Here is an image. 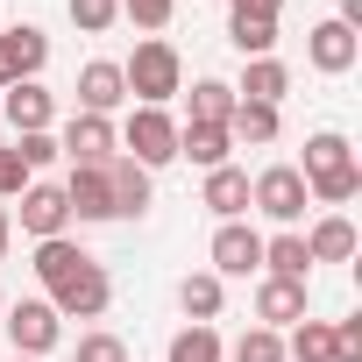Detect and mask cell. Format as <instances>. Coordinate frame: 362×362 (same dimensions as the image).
<instances>
[{
	"label": "cell",
	"instance_id": "5",
	"mask_svg": "<svg viewBox=\"0 0 362 362\" xmlns=\"http://www.w3.org/2000/svg\"><path fill=\"white\" fill-rule=\"evenodd\" d=\"M107 298H114V284H107L100 256H86L71 277H57V284H50V305H57V320H100V313H107Z\"/></svg>",
	"mask_w": 362,
	"mask_h": 362
},
{
	"label": "cell",
	"instance_id": "12",
	"mask_svg": "<svg viewBox=\"0 0 362 362\" xmlns=\"http://www.w3.org/2000/svg\"><path fill=\"white\" fill-rule=\"evenodd\" d=\"M0 114L15 121V135H50V121H57V100H50V86L22 78V86H8V93H0Z\"/></svg>",
	"mask_w": 362,
	"mask_h": 362
},
{
	"label": "cell",
	"instance_id": "26",
	"mask_svg": "<svg viewBox=\"0 0 362 362\" xmlns=\"http://www.w3.org/2000/svg\"><path fill=\"white\" fill-rule=\"evenodd\" d=\"M163 362H228V348H221L214 327H185V334H170Z\"/></svg>",
	"mask_w": 362,
	"mask_h": 362
},
{
	"label": "cell",
	"instance_id": "7",
	"mask_svg": "<svg viewBox=\"0 0 362 362\" xmlns=\"http://www.w3.org/2000/svg\"><path fill=\"white\" fill-rule=\"evenodd\" d=\"M57 156H71V163H107V156H121V135H114V121L107 114H71L64 121V135H57Z\"/></svg>",
	"mask_w": 362,
	"mask_h": 362
},
{
	"label": "cell",
	"instance_id": "4",
	"mask_svg": "<svg viewBox=\"0 0 362 362\" xmlns=\"http://www.w3.org/2000/svg\"><path fill=\"white\" fill-rule=\"evenodd\" d=\"M249 206L270 214L277 228H298V221H305V177H298V163H270V170H256V177H249Z\"/></svg>",
	"mask_w": 362,
	"mask_h": 362
},
{
	"label": "cell",
	"instance_id": "24",
	"mask_svg": "<svg viewBox=\"0 0 362 362\" xmlns=\"http://www.w3.org/2000/svg\"><path fill=\"white\" fill-rule=\"evenodd\" d=\"M192 121H206V128H228V114H235V86L228 78H192Z\"/></svg>",
	"mask_w": 362,
	"mask_h": 362
},
{
	"label": "cell",
	"instance_id": "9",
	"mask_svg": "<svg viewBox=\"0 0 362 362\" xmlns=\"http://www.w3.org/2000/svg\"><path fill=\"white\" fill-rule=\"evenodd\" d=\"M50 64V36L36 22H15V29H0V86H22Z\"/></svg>",
	"mask_w": 362,
	"mask_h": 362
},
{
	"label": "cell",
	"instance_id": "22",
	"mask_svg": "<svg viewBox=\"0 0 362 362\" xmlns=\"http://www.w3.org/2000/svg\"><path fill=\"white\" fill-rule=\"evenodd\" d=\"M221 298H228V291H221V277H214V270H199V277L177 284V305H185V320H192V327H214V320H221Z\"/></svg>",
	"mask_w": 362,
	"mask_h": 362
},
{
	"label": "cell",
	"instance_id": "19",
	"mask_svg": "<svg viewBox=\"0 0 362 362\" xmlns=\"http://www.w3.org/2000/svg\"><path fill=\"white\" fill-rule=\"evenodd\" d=\"M305 256H313V263H348V256H355V221H348V214H320V221L305 228Z\"/></svg>",
	"mask_w": 362,
	"mask_h": 362
},
{
	"label": "cell",
	"instance_id": "15",
	"mask_svg": "<svg viewBox=\"0 0 362 362\" xmlns=\"http://www.w3.org/2000/svg\"><path fill=\"white\" fill-rule=\"evenodd\" d=\"M64 206H71V221H114V192H107V170L93 163H71V177H64Z\"/></svg>",
	"mask_w": 362,
	"mask_h": 362
},
{
	"label": "cell",
	"instance_id": "17",
	"mask_svg": "<svg viewBox=\"0 0 362 362\" xmlns=\"http://www.w3.org/2000/svg\"><path fill=\"white\" fill-rule=\"evenodd\" d=\"M214 221H242L249 214V170H235V163H221V170H206V199H199Z\"/></svg>",
	"mask_w": 362,
	"mask_h": 362
},
{
	"label": "cell",
	"instance_id": "27",
	"mask_svg": "<svg viewBox=\"0 0 362 362\" xmlns=\"http://www.w3.org/2000/svg\"><path fill=\"white\" fill-rule=\"evenodd\" d=\"M78 263H86V249H78L71 235H57V242H36V277H43V291H50L57 277H71Z\"/></svg>",
	"mask_w": 362,
	"mask_h": 362
},
{
	"label": "cell",
	"instance_id": "3",
	"mask_svg": "<svg viewBox=\"0 0 362 362\" xmlns=\"http://www.w3.org/2000/svg\"><path fill=\"white\" fill-rule=\"evenodd\" d=\"M114 135H121V156H135L142 170L177 163V121H170L163 107H135V114H128V128H114Z\"/></svg>",
	"mask_w": 362,
	"mask_h": 362
},
{
	"label": "cell",
	"instance_id": "13",
	"mask_svg": "<svg viewBox=\"0 0 362 362\" xmlns=\"http://www.w3.org/2000/svg\"><path fill=\"white\" fill-rule=\"evenodd\" d=\"M64 228H71L64 185H29V192H22V235H36V242H57Z\"/></svg>",
	"mask_w": 362,
	"mask_h": 362
},
{
	"label": "cell",
	"instance_id": "1",
	"mask_svg": "<svg viewBox=\"0 0 362 362\" xmlns=\"http://www.w3.org/2000/svg\"><path fill=\"white\" fill-rule=\"evenodd\" d=\"M298 177H305V199H320V206H348V199L362 192L355 142H348L341 128H320V135H305V163H298Z\"/></svg>",
	"mask_w": 362,
	"mask_h": 362
},
{
	"label": "cell",
	"instance_id": "30",
	"mask_svg": "<svg viewBox=\"0 0 362 362\" xmlns=\"http://www.w3.org/2000/svg\"><path fill=\"white\" fill-rule=\"evenodd\" d=\"M29 185H36V170L22 163V149H15V142H0V206H8V199H22Z\"/></svg>",
	"mask_w": 362,
	"mask_h": 362
},
{
	"label": "cell",
	"instance_id": "11",
	"mask_svg": "<svg viewBox=\"0 0 362 362\" xmlns=\"http://www.w3.org/2000/svg\"><path fill=\"white\" fill-rule=\"evenodd\" d=\"M100 170H107V192H114V221H142V214H149V199H156L149 170H142L135 156H107Z\"/></svg>",
	"mask_w": 362,
	"mask_h": 362
},
{
	"label": "cell",
	"instance_id": "18",
	"mask_svg": "<svg viewBox=\"0 0 362 362\" xmlns=\"http://www.w3.org/2000/svg\"><path fill=\"white\" fill-rule=\"evenodd\" d=\"M228 149H235V135H228V128L177 121V156H185V163H199V170H221V163H228Z\"/></svg>",
	"mask_w": 362,
	"mask_h": 362
},
{
	"label": "cell",
	"instance_id": "37",
	"mask_svg": "<svg viewBox=\"0 0 362 362\" xmlns=\"http://www.w3.org/2000/svg\"><path fill=\"white\" fill-rule=\"evenodd\" d=\"M8 242H15V214L0 206V256H8Z\"/></svg>",
	"mask_w": 362,
	"mask_h": 362
},
{
	"label": "cell",
	"instance_id": "16",
	"mask_svg": "<svg viewBox=\"0 0 362 362\" xmlns=\"http://www.w3.org/2000/svg\"><path fill=\"white\" fill-rule=\"evenodd\" d=\"M128 100V78H121V64H107V57H93L86 71H78V114H107L114 121V107Z\"/></svg>",
	"mask_w": 362,
	"mask_h": 362
},
{
	"label": "cell",
	"instance_id": "10",
	"mask_svg": "<svg viewBox=\"0 0 362 362\" xmlns=\"http://www.w3.org/2000/svg\"><path fill=\"white\" fill-rule=\"evenodd\" d=\"M305 57H313V71L341 78V71H355V57H362V36H355V29H341V22L327 15V22H313V29H305Z\"/></svg>",
	"mask_w": 362,
	"mask_h": 362
},
{
	"label": "cell",
	"instance_id": "33",
	"mask_svg": "<svg viewBox=\"0 0 362 362\" xmlns=\"http://www.w3.org/2000/svg\"><path fill=\"white\" fill-rule=\"evenodd\" d=\"M121 15H128L135 29H163V22L177 15V0H121Z\"/></svg>",
	"mask_w": 362,
	"mask_h": 362
},
{
	"label": "cell",
	"instance_id": "35",
	"mask_svg": "<svg viewBox=\"0 0 362 362\" xmlns=\"http://www.w3.org/2000/svg\"><path fill=\"white\" fill-rule=\"evenodd\" d=\"M334 362H362V320H334Z\"/></svg>",
	"mask_w": 362,
	"mask_h": 362
},
{
	"label": "cell",
	"instance_id": "20",
	"mask_svg": "<svg viewBox=\"0 0 362 362\" xmlns=\"http://www.w3.org/2000/svg\"><path fill=\"white\" fill-rule=\"evenodd\" d=\"M291 93V71L277 64V57H249L242 64V86H235V100H263V107H277Z\"/></svg>",
	"mask_w": 362,
	"mask_h": 362
},
{
	"label": "cell",
	"instance_id": "8",
	"mask_svg": "<svg viewBox=\"0 0 362 362\" xmlns=\"http://www.w3.org/2000/svg\"><path fill=\"white\" fill-rule=\"evenodd\" d=\"M214 277L228 284V277H249V270H263V235L249 228V221H221L214 228Z\"/></svg>",
	"mask_w": 362,
	"mask_h": 362
},
{
	"label": "cell",
	"instance_id": "34",
	"mask_svg": "<svg viewBox=\"0 0 362 362\" xmlns=\"http://www.w3.org/2000/svg\"><path fill=\"white\" fill-rule=\"evenodd\" d=\"M15 149H22V163H29V170L57 163V135H15Z\"/></svg>",
	"mask_w": 362,
	"mask_h": 362
},
{
	"label": "cell",
	"instance_id": "6",
	"mask_svg": "<svg viewBox=\"0 0 362 362\" xmlns=\"http://www.w3.org/2000/svg\"><path fill=\"white\" fill-rule=\"evenodd\" d=\"M0 313H8V341H15V355H50V348L64 341V320H57L50 298H22V305H0Z\"/></svg>",
	"mask_w": 362,
	"mask_h": 362
},
{
	"label": "cell",
	"instance_id": "21",
	"mask_svg": "<svg viewBox=\"0 0 362 362\" xmlns=\"http://www.w3.org/2000/svg\"><path fill=\"white\" fill-rule=\"evenodd\" d=\"M305 270H313V256H305V235H298V228H284V235L263 242V277H291V284H305Z\"/></svg>",
	"mask_w": 362,
	"mask_h": 362
},
{
	"label": "cell",
	"instance_id": "25",
	"mask_svg": "<svg viewBox=\"0 0 362 362\" xmlns=\"http://www.w3.org/2000/svg\"><path fill=\"white\" fill-rule=\"evenodd\" d=\"M228 135L235 142H277V107H263V100H235V114H228Z\"/></svg>",
	"mask_w": 362,
	"mask_h": 362
},
{
	"label": "cell",
	"instance_id": "14",
	"mask_svg": "<svg viewBox=\"0 0 362 362\" xmlns=\"http://www.w3.org/2000/svg\"><path fill=\"white\" fill-rule=\"evenodd\" d=\"M298 320H305V284H291V277H263V284H256V327L284 334V327H298Z\"/></svg>",
	"mask_w": 362,
	"mask_h": 362
},
{
	"label": "cell",
	"instance_id": "29",
	"mask_svg": "<svg viewBox=\"0 0 362 362\" xmlns=\"http://www.w3.org/2000/svg\"><path fill=\"white\" fill-rule=\"evenodd\" d=\"M228 362H284V334H270V327H249V334L228 348Z\"/></svg>",
	"mask_w": 362,
	"mask_h": 362
},
{
	"label": "cell",
	"instance_id": "39",
	"mask_svg": "<svg viewBox=\"0 0 362 362\" xmlns=\"http://www.w3.org/2000/svg\"><path fill=\"white\" fill-rule=\"evenodd\" d=\"M0 305H8V298H0Z\"/></svg>",
	"mask_w": 362,
	"mask_h": 362
},
{
	"label": "cell",
	"instance_id": "32",
	"mask_svg": "<svg viewBox=\"0 0 362 362\" xmlns=\"http://www.w3.org/2000/svg\"><path fill=\"white\" fill-rule=\"evenodd\" d=\"M71 362H128V341L107 334V327H93V334H78V355Z\"/></svg>",
	"mask_w": 362,
	"mask_h": 362
},
{
	"label": "cell",
	"instance_id": "31",
	"mask_svg": "<svg viewBox=\"0 0 362 362\" xmlns=\"http://www.w3.org/2000/svg\"><path fill=\"white\" fill-rule=\"evenodd\" d=\"M71 8V22L86 29V36H107L114 22H121V0H64Z\"/></svg>",
	"mask_w": 362,
	"mask_h": 362
},
{
	"label": "cell",
	"instance_id": "28",
	"mask_svg": "<svg viewBox=\"0 0 362 362\" xmlns=\"http://www.w3.org/2000/svg\"><path fill=\"white\" fill-rule=\"evenodd\" d=\"M228 43L242 57H270L277 50V22H249V15H228Z\"/></svg>",
	"mask_w": 362,
	"mask_h": 362
},
{
	"label": "cell",
	"instance_id": "2",
	"mask_svg": "<svg viewBox=\"0 0 362 362\" xmlns=\"http://www.w3.org/2000/svg\"><path fill=\"white\" fill-rule=\"evenodd\" d=\"M121 78H128V100H135V107H163V100L185 93V64H177V50H170L163 36L135 43V57L121 64Z\"/></svg>",
	"mask_w": 362,
	"mask_h": 362
},
{
	"label": "cell",
	"instance_id": "38",
	"mask_svg": "<svg viewBox=\"0 0 362 362\" xmlns=\"http://www.w3.org/2000/svg\"><path fill=\"white\" fill-rule=\"evenodd\" d=\"M15 362H43V355H15Z\"/></svg>",
	"mask_w": 362,
	"mask_h": 362
},
{
	"label": "cell",
	"instance_id": "23",
	"mask_svg": "<svg viewBox=\"0 0 362 362\" xmlns=\"http://www.w3.org/2000/svg\"><path fill=\"white\" fill-rule=\"evenodd\" d=\"M284 362H334V320H298L291 341H284Z\"/></svg>",
	"mask_w": 362,
	"mask_h": 362
},
{
	"label": "cell",
	"instance_id": "36",
	"mask_svg": "<svg viewBox=\"0 0 362 362\" xmlns=\"http://www.w3.org/2000/svg\"><path fill=\"white\" fill-rule=\"evenodd\" d=\"M228 15H249V22H277L284 0H228Z\"/></svg>",
	"mask_w": 362,
	"mask_h": 362
}]
</instances>
